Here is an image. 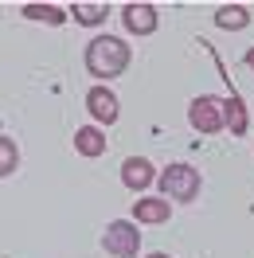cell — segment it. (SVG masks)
<instances>
[{
	"instance_id": "2e32d148",
	"label": "cell",
	"mask_w": 254,
	"mask_h": 258,
	"mask_svg": "<svg viewBox=\"0 0 254 258\" xmlns=\"http://www.w3.org/2000/svg\"><path fill=\"white\" fill-rule=\"evenodd\" d=\"M145 258H172V254H164V250H153V254H145Z\"/></svg>"
},
{
	"instance_id": "5b68a950",
	"label": "cell",
	"mask_w": 254,
	"mask_h": 258,
	"mask_svg": "<svg viewBox=\"0 0 254 258\" xmlns=\"http://www.w3.org/2000/svg\"><path fill=\"white\" fill-rule=\"evenodd\" d=\"M86 110H90V117H94L98 125H113L117 121V94H113L110 86H90L86 90Z\"/></svg>"
},
{
	"instance_id": "5bb4252c",
	"label": "cell",
	"mask_w": 254,
	"mask_h": 258,
	"mask_svg": "<svg viewBox=\"0 0 254 258\" xmlns=\"http://www.w3.org/2000/svg\"><path fill=\"white\" fill-rule=\"evenodd\" d=\"M16 168H20V149H16L12 137L0 133V176H12Z\"/></svg>"
},
{
	"instance_id": "ba28073f",
	"label": "cell",
	"mask_w": 254,
	"mask_h": 258,
	"mask_svg": "<svg viewBox=\"0 0 254 258\" xmlns=\"http://www.w3.org/2000/svg\"><path fill=\"white\" fill-rule=\"evenodd\" d=\"M168 215H172V200H164V196H141V200H133V223H168Z\"/></svg>"
},
{
	"instance_id": "9c48e42d",
	"label": "cell",
	"mask_w": 254,
	"mask_h": 258,
	"mask_svg": "<svg viewBox=\"0 0 254 258\" xmlns=\"http://www.w3.org/2000/svg\"><path fill=\"white\" fill-rule=\"evenodd\" d=\"M153 180H160V176H157V168L145 161V157H129V161L121 164V184H125L129 192H145Z\"/></svg>"
},
{
	"instance_id": "7a4b0ae2",
	"label": "cell",
	"mask_w": 254,
	"mask_h": 258,
	"mask_svg": "<svg viewBox=\"0 0 254 258\" xmlns=\"http://www.w3.org/2000/svg\"><path fill=\"white\" fill-rule=\"evenodd\" d=\"M200 168H192V164H168L164 172H160V196L164 200H176V204H192L196 196H200Z\"/></svg>"
},
{
	"instance_id": "8fae6325",
	"label": "cell",
	"mask_w": 254,
	"mask_h": 258,
	"mask_svg": "<svg viewBox=\"0 0 254 258\" xmlns=\"http://www.w3.org/2000/svg\"><path fill=\"white\" fill-rule=\"evenodd\" d=\"M215 24H219L223 32H242L250 24V12L242 4H223V8H215Z\"/></svg>"
},
{
	"instance_id": "7c38bea8",
	"label": "cell",
	"mask_w": 254,
	"mask_h": 258,
	"mask_svg": "<svg viewBox=\"0 0 254 258\" xmlns=\"http://www.w3.org/2000/svg\"><path fill=\"white\" fill-rule=\"evenodd\" d=\"M20 16L24 20H43V24H63L67 8H59V4H24Z\"/></svg>"
},
{
	"instance_id": "9a60e30c",
	"label": "cell",
	"mask_w": 254,
	"mask_h": 258,
	"mask_svg": "<svg viewBox=\"0 0 254 258\" xmlns=\"http://www.w3.org/2000/svg\"><path fill=\"white\" fill-rule=\"evenodd\" d=\"M242 63H246V67L254 71V47H246V55H242Z\"/></svg>"
},
{
	"instance_id": "6da1fadb",
	"label": "cell",
	"mask_w": 254,
	"mask_h": 258,
	"mask_svg": "<svg viewBox=\"0 0 254 258\" xmlns=\"http://www.w3.org/2000/svg\"><path fill=\"white\" fill-rule=\"evenodd\" d=\"M129 59H133V51H129V43L117 39V35H94V39L86 43V55H82L86 71H90L98 82H110V79H117V75H125Z\"/></svg>"
},
{
	"instance_id": "277c9868",
	"label": "cell",
	"mask_w": 254,
	"mask_h": 258,
	"mask_svg": "<svg viewBox=\"0 0 254 258\" xmlns=\"http://www.w3.org/2000/svg\"><path fill=\"white\" fill-rule=\"evenodd\" d=\"M102 246H106V254H113V258H137V250H141V231H137L133 219H113V223H106Z\"/></svg>"
},
{
	"instance_id": "8992f818",
	"label": "cell",
	"mask_w": 254,
	"mask_h": 258,
	"mask_svg": "<svg viewBox=\"0 0 254 258\" xmlns=\"http://www.w3.org/2000/svg\"><path fill=\"white\" fill-rule=\"evenodd\" d=\"M215 63H219V55H215ZM219 71H223V63H219ZM223 79H227V86H231V94L223 98L227 129H231L235 137H242V133H246V125H250V113H246V106H242V98H238V90H235V82H231V75H227V71H223Z\"/></svg>"
},
{
	"instance_id": "52a82bcc",
	"label": "cell",
	"mask_w": 254,
	"mask_h": 258,
	"mask_svg": "<svg viewBox=\"0 0 254 258\" xmlns=\"http://www.w3.org/2000/svg\"><path fill=\"white\" fill-rule=\"evenodd\" d=\"M157 8L153 4H125L121 8V24H125L129 35H153L157 32Z\"/></svg>"
},
{
	"instance_id": "4fadbf2b",
	"label": "cell",
	"mask_w": 254,
	"mask_h": 258,
	"mask_svg": "<svg viewBox=\"0 0 254 258\" xmlns=\"http://www.w3.org/2000/svg\"><path fill=\"white\" fill-rule=\"evenodd\" d=\"M71 12H75V24H86V28H98V24H106V16H110L106 4H75Z\"/></svg>"
},
{
	"instance_id": "30bf717a",
	"label": "cell",
	"mask_w": 254,
	"mask_h": 258,
	"mask_svg": "<svg viewBox=\"0 0 254 258\" xmlns=\"http://www.w3.org/2000/svg\"><path fill=\"white\" fill-rule=\"evenodd\" d=\"M75 149H79V157H102V153H106V133L98 125L75 129Z\"/></svg>"
},
{
	"instance_id": "3957f363",
	"label": "cell",
	"mask_w": 254,
	"mask_h": 258,
	"mask_svg": "<svg viewBox=\"0 0 254 258\" xmlns=\"http://www.w3.org/2000/svg\"><path fill=\"white\" fill-rule=\"evenodd\" d=\"M188 125L196 129V133H204V137H211V133L227 129L223 98H215V94H200V98H192V106H188Z\"/></svg>"
}]
</instances>
